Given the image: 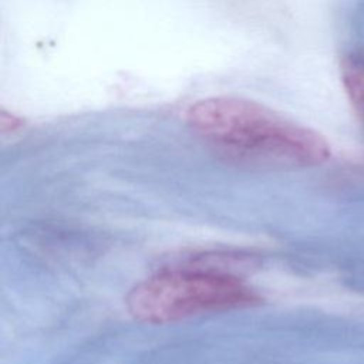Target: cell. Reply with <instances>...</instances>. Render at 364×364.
Returning <instances> with one entry per match:
<instances>
[{
    "label": "cell",
    "mask_w": 364,
    "mask_h": 364,
    "mask_svg": "<svg viewBox=\"0 0 364 364\" xmlns=\"http://www.w3.org/2000/svg\"><path fill=\"white\" fill-rule=\"evenodd\" d=\"M189 127L225 155L270 168H304L326 162L330 145L323 135L259 102L209 97L186 112Z\"/></svg>",
    "instance_id": "cell-1"
},
{
    "label": "cell",
    "mask_w": 364,
    "mask_h": 364,
    "mask_svg": "<svg viewBox=\"0 0 364 364\" xmlns=\"http://www.w3.org/2000/svg\"><path fill=\"white\" fill-rule=\"evenodd\" d=\"M259 296L237 277L213 270H169L131 289L128 311L141 321L166 323L252 306Z\"/></svg>",
    "instance_id": "cell-2"
},
{
    "label": "cell",
    "mask_w": 364,
    "mask_h": 364,
    "mask_svg": "<svg viewBox=\"0 0 364 364\" xmlns=\"http://www.w3.org/2000/svg\"><path fill=\"white\" fill-rule=\"evenodd\" d=\"M341 78L351 104L364 118V63L346 57L341 63Z\"/></svg>",
    "instance_id": "cell-3"
},
{
    "label": "cell",
    "mask_w": 364,
    "mask_h": 364,
    "mask_svg": "<svg viewBox=\"0 0 364 364\" xmlns=\"http://www.w3.org/2000/svg\"><path fill=\"white\" fill-rule=\"evenodd\" d=\"M23 124V121L13 115V114H9L6 112L4 109L0 111V129L1 132H9V131H16L17 128H20Z\"/></svg>",
    "instance_id": "cell-4"
}]
</instances>
